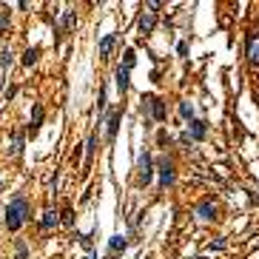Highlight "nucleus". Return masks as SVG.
I'll return each instance as SVG.
<instances>
[{"label": "nucleus", "mask_w": 259, "mask_h": 259, "mask_svg": "<svg viewBox=\"0 0 259 259\" xmlns=\"http://www.w3.org/2000/svg\"><path fill=\"white\" fill-rule=\"evenodd\" d=\"M177 52H179V57H188V46H185V43H179V46H177Z\"/></svg>", "instance_id": "obj_23"}, {"label": "nucleus", "mask_w": 259, "mask_h": 259, "mask_svg": "<svg viewBox=\"0 0 259 259\" xmlns=\"http://www.w3.org/2000/svg\"><path fill=\"white\" fill-rule=\"evenodd\" d=\"M40 123H43V106H35V111H32V128H40Z\"/></svg>", "instance_id": "obj_15"}, {"label": "nucleus", "mask_w": 259, "mask_h": 259, "mask_svg": "<svg viewBox=\"0 0 259 259\" xmlns=\"http://www.w3.org/2000/svg\"><path fill=\"white\" fill-rule=\"evenodd\" d=\"M54 225H57V211H46L43 219H40V228H43V231H52Z\"/></svg>", "instance_id": "obj_11"}, {"label": "nucleus", "mask_w": 259, "mask_h": 259, "mask_svg": "<svg viewBox=\"0 0 259 259\" xmlns=\"http://www.w3.org/2000/svg\"><path fill=\"white\" fill-rule=\"evenodd\" d=\"M63 225H69V228L74 225V214H72V208H66V211H63Z\"/></svg>", "instance_id": "obj_19"}, {"label": "nucleus", "mask_w": 259, "mask_h": 259, "mask_svg": "<svg viewBox=\"0 0 259 259\" xmlns=\"http://www.w3.org/2000/svg\"><path fill=\"white\" fill-rule=\"evenodd\" d=\"M174 182V165H171L168 160H160V185H171Z\"/></svg>", "instance_id": "obj_4"}, {"label": "nucleus", "mask_w": 259, "mask_h": 259, "mask_svg": "<svg viewBox=\"0 0 259 259\" xmlns=\"http://www.w3.org/2000/svg\"><path fill=\"white\" fill-rule=\"evenodd\" d=\"M37 54H40V49H29V52L23 54V63H26V66H32V63L37 60Z\"/></svg>", "instance_id": "obj_16"}, {"label": "nucleus", "mask_w": 259, "mask_h": 259, "mask_svg": "<svg viewBox=\"0 0 259 259\" xmlns=\"http://www.w3.org/2000/svg\"><path fill=\"white\" fill-rule=\"evenodd\" d=\"M205 131H208V125L202 123V120H194V123H191V131H188V137H191V140H202V137H205Z\"/></svg>", "instance_id": "obj_7"}, {"label": "nucleus", "mask_w": 259, "mask_h": 259, "mask_svg": "<svg viewBox=\"0 0 259 259\" xmlns=\"http://www.w3.org/2000/svg\"><path fill=\"white\" fill-rule=\"evenodd\" d=\"M154 23H157V18H154V12H145L143 18H140V32H143V35H148V32L154 29Z\"/></svg>", "instance_id": "obj_9"}, {"label": "nucleus", "mask_w": 259, "mask_h": 259, "mask_svg": "<svg viewBox=\"0 0 259 259\" xmlns=\"http://www.w3.org/2000/svg\"><path fill=\"white\" fill-rule=\"evenodd\" d=\"M0 66H3V69L12 66V52H9V49H3V52H0Z\"/></svg>", "instance_id": "obj_18"}, {"label": "nucleus", "mask_w": 259, "mask_h": 259, "mask_svg": "<svg viewBox=\"0 0 259 259\" xmlns=\"http://www.w3.org/2000/svg\"><path fill=\"white\" fill-rule=\"evenodd\" d=\"M199 259H205V256H199Z\"/></svg>", "instance_id": "obj_26"}, {"label": "nucleus", "mask_w": 259, "mask_h": 259, "mask_svg": "<svg viewBox=\"0 0 259 259\" xmlns=\"http://www.w3.org/2000/svg\"><path fill=\"white\" fill-rule=\"evenodd\" d=\"M179 117L194 123V106H191V103H179Z\"/></svg>", "instance_id": "obj_14"}, {"label": "nucleus", "mask_w": 259, "mask_h": 259, "mask_svg": "<svg viewBox=\"0 0 259 259\" xmlns=\"http://www.w3.org/2000/svg\"><path fill=\"white\" fill-rule=\"evenodd\" d=\"M117 128H120V111H111V117H108V140L117 137Z\"/></svg>", "instance_id": "obj_12"}, {"label": "nucleus", "mask_w": 259, "mask_h": 259, "mask_svg": "<svg viewBox=\"0 0 259 259\" xmlns=\"http://www.w3.org/2000/svg\"><path fill=\"white\" fill-rule=\"evenodd\" d=\"M128 86H131V80H128V69H117V89H120V94H125L128 91Z\"/></svg>", "instance_id": "obj_8"}, {"label": "nucleus", "mask_w": 259, "mask_h": 259, "mask_svg": "<svg viewBox=\"0 0 259 259\" xmlns=\"http://www.w3.org/2000/svg\"><path fill=\"white\" fill-rule=\"evenodd\" d=\"M18 259H29V248H26V242H18Z\"/></svg>", "instance_id": "obj_21"}, {"label": "nucleus", "mask_w": 259, "mask_h": 259, "mask_svg": "<svg viewBox=\"0 0 259 259\" xmlns=\"http://www.w3.org/2000/svg\"><path fill=\"white\" fill-rule=\"evenodd\" d=\"M154 177V162H151V154L145 151L140 154V185H148Z\"/></svg>", "instance_id": "obj_2"}, {"label": "nucleus", "mask_w": 259, "mask_h": 259, "mask_svg": "<svg viewBox=\"0 0 259 259\" xmlns=\"http://www.w3.org/2000/svg\"><path fill=\"white\" fill-rule=\"evenodd\" d=\"M248 60L253 63V66H259V35L248 37Z\"/></svg>", "instance_id": "obj_5"}, {"label": "nucleus", "mask_w": 259, "mask_h": 259, "mask_svg": "<svg viewBox=\"0 0 259 259\" xmlns=\"http://www.w3.org/2000/svg\"><path fill=\"white\" fill-rule=\"evenodd\" d=\"M108 248H111V253H120V250L128 248V242H125V236H120V233H117V236H111V239H108Z\"/></svg>", "instance_id": "obj_10"}, {"label": "nucleus", "mask_w": 259, "mask_h": 259, "mask_svg": "<svg viewBox=\"0 0 259 259\" xmlns=\"http://www.w3.org/2000/svg\"><path fill=\"white\" fill-rule=\"evenodd\" d=\"M94 148H97V134H91V137H89V143H86V151H89V157L94 154Z\"/></svg>", "instance_id": "obj_20"}, {"label": "nucleus", "mask_w": 259, "mask_h": 259, "mask_svg": "<svg viewBox=\"0 0 259 259\" xmlns=\"http://www.w3.org/2000/svg\"><path fill=\"white\" fill-rule=\"evenodd\" d=\"M86 259H94V256H86Z\"/></svg>", "instance_id": "obj_24"}, {"label": "nucleus", "mask_w": 259, "mask_h": 259, "mask_svg": "<svg viewBox=\"0 0 259 259\" xmlns=\"http://www.w3.org/2000/svg\"><path fill=\"white\" fill-rule=\"evenodd\" d=\"M106 259H114V256H106Z\"/></svg>", "instance_id": "obj_25"}, {"label": "nucleus", "mask_w": 259, "mask_h": 259, "mask_svg": "<svg viewBox=\"0 0 259 259\" xmlns=\"http://www.w3.org/2000/svg\"><path fill=\"white\" fill-rule=\"evenodd\" d=\"M197 216H199V219H205V222H211V219L216 216V205L211 202V199L199 202V205H197Z\"/></svg>", "instance_id": "obj_3"}, {"label": "nucleus", "mask_w": 259, "mask_h": 259, "mask_svg": "<svg viewBox=\"0 0 259 259\" xmlns=\"http://www.w3.org/2000/svg\"><path fill=\"white\" fill-rule=\"evenodd\" d=\"M131 66H134V52L128 49V52L123 54V69H131Z\"/></svg>", "instance_id": "obj_17"}, {"label": "nucleus", "mask_w": 259, "mask_h": 259, "mask_svg": "<svg viewBox=\"0 0 259 259\" xmlns=\"http://www.w3.org/2000/svg\"><path fill=\"white\" fill-rule=\"evenodd\" d=\"M225 248V242H211V245H208V250H222Z\"/></svg>", "instance_id": "obj_22"}, {"label": "nucleus", "mask_w": 259, "mask_h": 259, "mask_svg": "<svg viewBox=\"0 0 259 259\" xmlns=\"http://www.w3.org/2000/svg\"><path fill=\"white\" fill-rule=\"evenodd\" d=\"M114 40H117V35H106V37H103V43H100V57H103V60L108 57V52H111Z\"/></svg>", "instance_id": "obj_13"}, {"label": "nucleus", "mask_w": 259, "mask_h": 259, "mask_svg": "<svg viewBox=\"0 0 259 259\" xmlns=\"http://www.w3.org/2000/svg\"><path fill=\"white\" fill-rule=\"evenodd\" d=\"M148 106H151V117H154V120H165V106H162L160 97H148Z\"/></svg>", "instance_id": "obj_6"}, {"label": "nucleus", "mask_w": 259, "mask_h": 259, "mask_svg": "<svg viewBox=\"0 0 259 259\" xmlns=\"http://www.w3.org/2000/svg\"><path fill=\"white\" fill-rule=\"evenodd\" d=\"M26 219H29V202H26L23 194H18V197L9 202V208H6V228H9V231H18Z\"/></svg>", "instance_id": "obj_1"}]
</instances>
